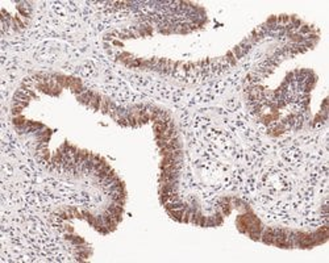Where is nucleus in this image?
Here are the masks:
<instances>
[{
    "label": "nucleus",
    "mask_w": 329,
    "mask_h": 263,
    "mask_svg": "<svg viewBox=\"0 0 329 263\" xmlns=\"http://www.w3.org/2000/svg\"><path fill=\"white\" fill-rule=\"evenodd\" d=\"M232 51H233V54H234V57H236L237 59H241L242 57L245 55V53L242 51V49H241L240 46H234V47H233Z\"/></svg>",
    "instance_id": "1"
},
{
    "label": "nucleus",
    "mask_w": 329,
    "mask_h": 263,
    "mask_svg": "<svg viewBox=\"0 0 329 263\" xmlns=\"http://www.w3.org/2000/svg\"><path fill=\"white\" fill-rule=\"evenodd\" d=\"M13 124H15L16 126H24V125L26 124V121H25V118L21 117V116H20V117H16L15 116V117H13Z\"/></svg>",
    "instance_id": "2"
},
{
    "label": "nucleus",
    "mask_w": 329,
    "mask_h": 263,
    "mask_svg": "<svg viewBox=\"0 0 329 263\" xmlns=\"http://www.w3.org/2000/svg\"><path fill=\"white\" fill-rule=\"evenodd\" d=\"M311 30H312V26L311 25H305V24L301 25L300 28H299V33L300 34H308Z\"/></svg>",
    "instance_id": "3"
},
{
    "label": "nucleus",
    "mask_w": 329,
    "mask_h": 263,
    "mask_svg": "<svg viewBox=\"0 0 329 263\" xmlns=\"http://www.w3.org/2000/svg\"><path fill=\"white\" fill-rule=\"evenodd\" d=\"M211 226H216L215 216H209V217H207V220H205V228H211Z\"/></svg>",
    "instance_id": "4"
},
{
    "label": "nucleus",
    "mask_w": 329,
    "mask_h": 263,
    "mask_svg": "<svg viewBox=\"0 0 329 263\" xmlns=\"http://www.w3.org/2000/svg\"><path fill=\"white\" fill-rule=\"evenodd\" d=\"M22 111V107H13L12 108V115L13 116H19Z\"/></svg>",
    "instance_id": "5"
}]
</instances>
